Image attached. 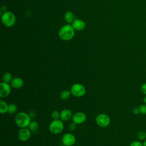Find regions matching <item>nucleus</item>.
<instances>
[{
  "label": "nucleus",
  "instance_id": "11",
  "mask_svg": "<svg viewBox=\"0 0 146 146\" xmlns=\"http://www.w3.org/2000/svg\"><path fill=\"white\" fill-rule=\"evenodd\" d=\"M71 25L75 30L81 31L86 28V24L84 21L82 19L75 18L71 23Z\"/></svg>",
  "mask_w": 146,
  "mask_h": 146
},
{
  "label": "nucleus",
  "instance_id": "14",
  "mask_svg": "<svg viewBox=\"0 0 146 146\" xmlns=\"http://www.w3.org/2000/svg\"><path fill=\"white\" fill-rule=\"evenodd\" d=\"M64 19L68 24H71V23L75 18L72 12H71V11H67L64 14Z\"/></svg>",
  "mask_w": 146,
  "mask_h": 146
},
{
  "label": "nucleus",
  "instance_id": "17",
  "mask_svg": "<svg viewBox=\"0 0 146 146\" xmlns=\"http://www.w3.org/2000/svg\"><path fill=\"white\" fill-rule=\"evenodd\" d=\"M17 110H18V106L15 104L11 103V104H9L7 112L9 114H11V115L14 114L17 112Z\"/></svg>",
  "mask_w": 146,
  "mask_h": 146
},
{
  "label": "nucleus",
  "instance_id": "2",
  "mask_svg": "<svg viewBox=\"0 0 146 146\" xmlns=\"http://www.w3.org/2000/svg\"><path fill=\"white\" fill-rule=\"evenodd\" d=\"M31 121V117L25 112H19L15 116V122L16 125L21 128L28 127Z\"/></svg>",
  "mask_w": 146,
  "mask_h": 146
},
{
  "label": "nucleus",
  "instance_id": "26",
  "mask_svg": "<svg viewBox=\"0 0 146 146\" xmlns=\"http://www.w3.org/2000/svg\"><path fill=\"white\" fill-rule=\"evenodd\" d=\"M132 112L134 115H138L139 113H140V111H139V107H135L133 108L132 110Z\"/></svg>",
  "mask_w": 146,
  "mask_h": 146
},
{
  "label": "nucleus",
  "instance_id": "10",
  "mask_svg": "<svg viewBox=\"0 0 146 146\" xmlns=\"http://www.w3.org/2000/svg\"><path fill=\"white\" fill-rule=\"evenodd\" d=\"M87 119V116L85 113L78 111L74 113L72 117V121L77 124H81L84 123Z\"/></svg>",
  "mask_w": 146,
  "mask_h": 146
},
{
  "label": "nucleus",
  "instance_id": "24",
  "mask_svg": "<svg viewBox=\"0 0 146 146\" xmlns=\"http://www.w3.org/2000/svg\"><path fill=\"white\" fill-rule=\"evenodd\" d=\"M129 146H143V144L141 142L137 140H135L131 142Z\"/></svg>",
  "mask_w": 146,
  "mask_h": 146
},
{
  "label": "nucleus",
  "instance_id": "15",
  "mask_svg": "<svg viewBox=\"0 0 146 146\" xmlns=\"http://www.w3.org/2000/svg\"><path fill=\"white\" fill-rule=\"evenodd\" d=\"M9 104L3 100H0V113L1 114H4L8 111Z\"/></svg>",
  "mask_w": 146,
  "mask_h": 146
},
{
  "label": "nucleus",
  "instance_id": "23",
  "mask_svg": "<svg viewBox=\"0 0 146 146\" xmlns=\"http://www.w3.org/2000/svg\"><path fill=\"white\" fill-rule=\"evenodd\" d=\"M77 128V124L74 123V121L71 122L68 125V129L70 131H74Z\"/></svg>",
  "mask_w": 146,
  "mask_h": 146
},
{
  "label": "nucleus",
  "instance_id": "29",
  "mask_svg": "<svg viewBox=\"0 0 146 146\" xmlns=\"http://www.w3.org/2000/svg\"><path fill=\"white\" fill-rule=\"evenodd\" d=\"M73 146H74V145H73Z\"/></svg>",
  "mask_w": 146,
  "mask_h": 146
},
{
  "label": "nucleus",
  "instance_id": "25",
  "mask_svg": "<svg viewBox=\"0 0 146 146\" xmlns=\"http://www.w3.org/2000/svg\"><path fill=\"white\" fill-rule=\"evenodd\" d=\"M141 91L143 94L146 95V83H144L141 85Z\"/></svg>",
  "mask_w": 146,
  "mask_h": 146
},
{
  "label": "nucleus",
  "instance_id": "20",
  "mask_svg": "<svg viewBox=\"0 0 146 146\" xmlns=\"http://www.w3.org/2000/svg\"><path fill=\"white\" fill-rule=\"evenodd\" d=\"M137 138L140 140H145L146 139V131H140L137 133Z\"/></svg>",
  "mask_w": 146,
  "mask_h": 146
},
{
  "label": "nucleus",
  "instance_id": "19",
  "mask_svg": "<svg viewBox=\"0 0 146 146\" xmlns=\"http://www.w3.org/2000/svg\"><path fill=\"white\" fill-rule=\"evenodd\" d=\"M12 79V75L10 72H6L2 76V82H3L9 83L11 82Z\"/></svg>",
  "mask_w": 146,
  "mask_h": 146
},
{
  "label": "nucleus",
  "instance_id": "3",
  "mask_svg": "<svg viewBox=\"0 0 146 146\" xmlns=\"http://www.w3.org/2000/svg\"><path fill=\"white\" fill-rule=\"evenodd\" d=\"M1 21L3 25L6 27H11L16 22V17L13 12L7 11L2 14Z\"/></svg>",
  "mask_w": 146,
  "mask_h": 146
},
{
  "label": "nucleus",
  "instance_id": "13",
  "mask_svg": "<svg viewBox=\"0 0 146 146\" xmlns=\"http://www.w3.org/2000/svg\"><path fill=\"white\" fill-rule=\"evenodd\" d=\"M60 119H61L63 121H68L72 117V113L71 111L69 109L65 108L63 110L60 112Z\"/></svg>",
  "mask_w": 146,
  "mask_h": 146
},
{
  "label": "nucleus",
  "instance_id": "7",
  "mask_svg": "<svg viewBox=\"0 0 146 146\" xmlns=\"http://www.w3.org/2000/svg\"><path fill=\"white\" fill-rule=\"evenodd\" d=\"M31 135V132L28 127L20 128L17 133L18 139L21 141H27L30 138Z\"/></svg>",
  "mask_w": 146,
  "mask_h": 146
},
{
  "label": "nucleus",
  "instance_id": "4",
  "mask_svg": "<svg viewBox=\"0 0 146 146\" xmlns=\"http://www.w3.org/2000/svg\"><path fill=\"white\" fill-rule=\"evenodd\" d=\"M49 131L54 135L62 133L64 129L63 121L61 119L53 120L49 125Z\"/></svg>",
  "mask_w": 146,
  "mask_h": 146
},
{
  "label": "nucleus",
  "instance_id": "6",
  "mask_svg": "<svg viewBox=\"0 0 146 146\" xmlns=\"http://www.w3.org/2000/svg\"><path fill=\"white\" fill-rule=\"evenodd\" d=\"M95 121L98 125L100 127H107L111 123V119L110 116L106 113H100L97 115Z\"/></svg>",
  "mask_w": 146,
  "mask_h": 146
},
{
  "label": "nucleus",
  "instance_id": "27",
  "mask_svg": "<svg viewBox=\"0 0 146 146\" xmlns=\"http://www.w3.org/2000/svg\"><path fill=\"white\" fill-rule=\"evenodd\" d=\"M143 102L144 104H146V95H145V96L143 98Z\"/></svg>",
  "mask_w": 146,
  "mask_h": 146
},
{
  "label": "nucleus",
  "instance_id": "18",
  "mask_svg": "<svg viewBox=\"0 0 146 146\" xmlns=\"http://www.w3.org/2000/svg\"><path fill=\"white\" fill-rule=\"evenodd\" d=\"M71 92L70 91L68 90H64L62 91V92L60 94V98L62 100H67L68 98H70L71 96Z\"/></svg>",
  "mask_w": 146,
  "mask_h": 146
},
{
  "label": "nucleus",
  "instance_id": "22",
  "mask_svg": "<svg viewBox=\"0 0 146 146\" xmlns=\"http://www.w3.org/2000/svg\"><path fill=\"white\" fill-rule=\"evenodd\" d=\"M140 113L143 115H146V104L140 105L139 107Z\"/></svg>",
  "mask_w": 146,
  "mask_h": 146
},
{
  "label": "nucleus",
  "instance_id": "5",
  "mask_svg": "<svg viewBox=\"0 0 146 146\" xmlns=\"http://www.w3.org/2000/svg\"><path fill=\"white\" fill-rule=\"evenodd\" d=\"M71 94L77 98H80L83 96L86 93V89L84 85L81 83L74 84L70 89Z\"/></svg>",
  "mask_w": 146,
  "mask_h": 146
},
{
  "label": "nucleus",
  "instance_id": "1",
  "mask_svg": "<svg viewBox=\"0 0 146 146\" xmlns=\"http://www.w3.org/2000/svg\"><path fill=\"white\" fill-rule=\"evenodd\" d=\"M75 35V30L71 25L67 24L60 27L58 31L59 38L64 41L72 39Z\"/></svg>",
  "mask_w": 146,
  "mask_h": 146
},
{
  "label": "nucleus",
  "instance_id": "9",
  "mask_svg": "<svg viewBox=\"0 0 146 146\" xmlns=\"http://www.w3.org/2000/svg\"><path fill=\"white\" fill-rule=\"evenodd\" d=\"M11 86L10 84L3 82L0 83V97L1 98H6L9 95L11 92Z\"/></svg>",
  "mask_w": 146,
  "mask_h": 146
},
{
  "label": "nucleus",
  "instance_id": "8",
  "mask_svg": "<svg viewBox=\"0 0 146 146\" xmlns=\"http://www.w3.org/2000/svg\"><path fill=\"white\" fill-rule=\"evenodd\" d=\"M75 141V137L71 133H66L62 137V142L64 146H73Z\"/></svg>",
  "mask_w": 146,
  "mask_h": 146
},
{
  "label": "nucleus",
  "instance_id": "12",
  "mask_svg": "<svg viewBox=\"0 0 146 146\" xmlns=\"http://www.w3.org/2000/svg\"><path fill=\"white\" fill-rule=\"evenodd\" d=\"M10 84L12 88L14 89H19L23 87L24 82L22 78L20 77H15L13 78Z\"/></svg>",
  "mask_w": 146,
  "mask_h": 146
},
{
  "label": "nucleus",
  "instance_id": "16",
  "mask_svg": "<svg viewBox=\"0 0 146 146\" xmlns=\"http://www.w3.org/2000/svg\"><path fill=\"white\" fill-rule=\"evenodd\" d=\"M38 128H39V125L38 122H36V121H31L28 127V128L33 133L36 132L38 130Z\"/></svg>",
  "mask_w": 146,
  "mask_h": 146
},
{
  "label": "nucleus",
  "instance_id": "28",
  "mask_svg": "<svg viewBox=\"0 0 146 146\" xmlns=\"http://www.w3.org/2000/svg\"><path fill=\"white\" fill-rule=\"evenodd\" d=\"M143 144V146H146V139L144 141Z\"/></svg>",
  "mask_w": 146,
  "mask_h": 146
},
{
  "label": "nucleus",
  "instance_id": "21",
  "mask_svg": "<svg viewBox=\"0 0 146 146\" xmlns=\"http://www.w3.org/2000/svg\"><path fill=\"white\" fill-rule=\"evenodd\" d=\"M60 115V113H59V111L57 110H54L51 113V117L53 119V120L59 119Z\"/></svg>",
  "mask_w": 146,
  "mask_h": 146
}]
</instances>
